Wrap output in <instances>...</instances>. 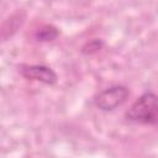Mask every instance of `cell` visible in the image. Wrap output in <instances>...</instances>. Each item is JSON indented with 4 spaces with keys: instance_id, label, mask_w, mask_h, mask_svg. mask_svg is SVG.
<instances>
[{
    "instance_id": "obj_2",
    "label": "cell",
    "mask_w": 158,
    "mask_h": 158,
    "mask_svg": "<svg viewBox=\"0 0 158 158\" xmlns=\"http://www.w3.org/2000/svg\"><path fill=\"white\" fill-rule=\"evenodd\" d=\"M130 98V90L125 85H112L101 90L95 98V106L105 112L114 111L122 106Z\"/></svg>"
},
{
    "instance_id": "obj_4",
    "label": "cell",
    "mask_w": 158,
    "mask_h": 158,
    "mask_svg": "<svg viewBox=\"0 0 158 158\" xmlns=\"http://www.w3.org/2000/svg\"><path fill=\"white\" fill-rule=\"evenodd\" d=\"M58 35H59V32L54 26L46 25L36 32V38L38 41H42V42H49V41L56 40L58 37Z\"/></svg>"
},
{
    "instance_id": "obj_3",
    "label": "cell",
    "mask_w": 158,
    "mask_h": 158,
    "mask_svg": "<svg viewBox=\"0 0 158 158\" xmlns=\"http://www.w3.org/2000/svg\"><path fill=\"white\" fill-rule=\"evenodd\" d=\"M21 75L28 80L43 83L46 85H53L57 83V73L43 64H22L19 67Z\"/></svg>"
},
{
    "instance_id": "obj_5",
    "label": "cell",
    "mask_w": 158,
    "mask_h": 158,
    "mask_svg": "<svg viewBox=\"0 0 158 158\" xmlns=\"http://www.w3.org/2000/svg\"><path fill=\"white\" fill-rule=\"evenodd\" d=\"M86 46L90 48V51H89L88 53H93V52H96V51H99V49H100V47H101V42H100V41H98V40H93V41H91V42H89Z\"/></svg>"
},
{
    "instance_id": "obj_1",
    "label": "cell",
    "mask_w": 158,
    "mask_h": 158,
    "mask_svg": "<svg viewBox=\"0 0 158 158\" xmlns=\"http://www.w3.org/2000/svg\"><path fill=\"white\" fill-rule=\"evenodd\" d=\"M126 118L133 123H158V95L154 93L142 94L126 111Z\"/></svg>"
}]
</instances>
